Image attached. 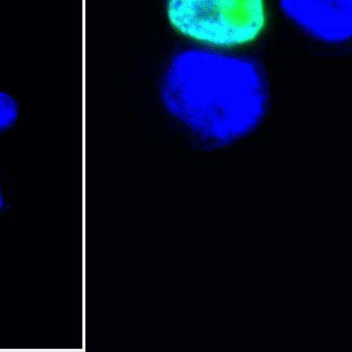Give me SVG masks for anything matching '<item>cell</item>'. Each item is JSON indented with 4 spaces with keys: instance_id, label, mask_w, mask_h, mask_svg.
<instances>
[{
    "instance_id": "1",
    "label": "cell",
    "mask_w": 352,
    "mask_h": 352,
    "mask_svg": "<svg viewBox=\"0 0 352 352\" xmlns=\"http://www.w3.org/2000/svg\"><path fill=\"white\" fill-rule=\"evenodd\" d=\"M166 111L199 148L219 151L250 136L264 119V76L248 59L190 49L171 59L161 82Z\"/></svg>"
},
{
    "instance_id": "2",
    "label": "cell",
    "mask_w": 352,
    "mask_h": 352,
    "mask_svg": "<svg viewBox=\"0 0 352 352\" xmlns=\"http://www.w3.org/2000/svg\"><path fill=\"white\" fill-rule=\"evenodd\" d=\"M167 14L182 34L221 47L254 41L266 23L264 0H168Z\"/></svg>"
},
{
    "instance_id": "3",
    "label": "cell",
    "mask_w": 352,
    "mask_h": 352,
    "mask_svg": "<svg viewBox=\"0 0 352 352\" xmlns=\"http://www.w3.org/2000/svg\"><path fill=\"white\" fill-rule=\"evenodd\" d=\"M287 18L306 33L328 43L352 39V0H279Z\"/></svg>"
},
{
    "instance_id": "4",
    "label": "cell",
    "mask_w": 352,
    "mask_h": 352,
    "mask_svg": "<svg viewBox=\"0 0 352 352\" xmlns=\"http://www.w3.org/2000/svg\"><path fill=\"white\" fill-rule=\"evenodd\" d=\"M20 114L18 101L10 93L0 90V134L16 125Z\"/></svg>"
},
{
    "instance_id": "5",
    "label": "cell",
    "mask_w": 352,
    "mask_h": 352,
    "mask_svg": "<svg viewBox=\"0 0 352 352\" xmlns=\"http://www.w3.org/2000/svg\"><path fill=\"white\" fill-rule=\"evenodd\" d=\"M4 198L3 194H2L1 187H0V213H1L2 208H3Z\"/></svg>"
}]
</instances>
